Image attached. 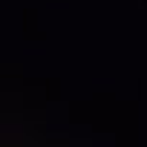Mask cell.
Here are the masks:
<instances>
[]
</instances>
